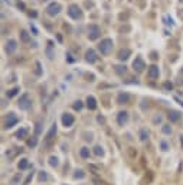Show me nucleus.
Instances as JSON below:
<instances>
[{"mask_svg":"<svg viewBox=\"0 0 183 185\" xmlns=\"http://www.w3.org/2000/svg\"><path fill=\"white\" fill-rule=\"evenodd\" d=\"M112 45H114V42H112V39L105 38L104 41H101V44H100V46H98V48H100L101 54H104V55H107V54H110V52H111Z\"/></svg>","mask_w":183,"mask_h":185,"instance_id":"f257e3e1","label":"nucleus"},{"mask_svg":"<svg viewBox=\"0 0 183 185\" xmlns=\"http://www.w3.org/2000/svg\"><path fill=\"white\" fill-rule=\"evenodd\" d=\"M68 15L71 16L72 19L78 20L82 18V12H81V9H79L77 4H71V6L68 8Z\"/></svg>","mask_w":183,"mask_h":185,"instance_id":"f03ea898","label":"nucleus"},{"mask_svg":"<svg viewBox=\"0 0 183 185\" xmlns=\"http://www.w3.org/2000/svg\"><path fill=\"white\" fill-rule=\"evenodd\" d=\"M30 106H32L30 95L27 94V93H25V94L20 97V100H19V109L20 110H27V109H30Z\"/></svg>","mask_w":183,"mask_h":185,"instance_id":"7ed1b4c3","label":"nucleus"},{"mask_svg":"<svg viewBox=\"0 0 183 185\" xmlns=\"http://www.w3.org/2000/svg\"><path fill=\"white\" fill-rule=\"evenodd\" d=\"M17 121H19V117L15 113H9L7 117H6V120H4V129L13 127V126L17 125Z\"/></svg>","mask_w":183,"mask_h":185,"instance_id":"20e7f679","label":"nucleus"},{"mask_svg":"<svg viewBox=\"0 0 183 185\" xmlns=\"http://www.w3.org/2000/svg\"><path fill=\"white\" fill-rule=\"evenodd\" d=\"M62 125L65 126V127H71L72 125H74V121H75V117L72 116L71 113H65V114H62Z\"/></svg>","mask_w":183,"mask_h":185,"instance_id":"39448f33","label":"nucleus"},{"mask_svg":"<svg viewBox=\"0 0 183 185\" xmlns=\"http://www.w3.org/2000/svg\"><path fill=\"white\" fill-rule=\"evenodd\" d=\"M59 12H61V4L59 3H52L46 8V13H48L49 16H56Z\"/></svg>","mask_w":183,"mask_h":185,"instance_id":"423d86ee","label":"nucleus"},{"mask_svg":"<svg viewBox=\"0 0 183 185\" xmlns=\"http://www.w3.org/2000/svg\"><path fill=\"white\" fill-rule=\"evenodd\" d=\"M133 68H134V71H137V72H141L143 69L146 68V64H144V61H143L141 57H137L134 59V62H133Z\"/></svg>","mask_w":183,"mask_h":185,"instance_id":"0eeeda50","label":"nucleus"},{"mask_svg":"<svg viewBox=\"0 0 183 185\" xmlns=\"http://www.w3.org/2000/svg\"><path fill=\"white\" fill-rule=\"evenodd\" d=\"M101 33V29L97 26V25H91L90 29H88V36H90V39H97L98 36H100Z\"/></svg>","mask_w":183,"mask_h":185,"instance_id":"6e6552de","label":"nucleus"},{"mask_svg":"<svg viewBox=\"0 0 183 185\" xmlns=\"http://www.w3.org/2000/svg\"><path fill=\"white\" fill-rule=\"evenodd\" d=\"M127 121H128V113L127 111H120V113L117 114V123H118L120 126H124Z\"/></svg>","mask_w":183,"mask_h":185,"instance_id":"1a4fd4ad","label":"nucleus"},{"mask_svg":"<svg viewBox=\"0 0 183 185\" xmlns=\"http://www.w3.org/2000/svg\"><path fill=\"white\" fill-rule=\"evenodd\" d=\"M85 59H87V62H90V64H92V62L97 61V55H95V52H94V49H88V51H87Z\"/></svg>","mask_w":183,"mask_h":185,"instance_id":"9d476101","label":"nucleus"},{"mask_svg":"<svg viewBox=\"0 0 183 185\" xmlns=\"http://www.w3.org/2000/svg\"><path fill=\"white\" fill-rule=\"evenodd\" d=\"M159 67H156V65H151V67H150L149 68V71H147V75L150 77V78L151 80H154V78H157V77H159Z\"/></svg>","mask_w":183,"mask_h":185,"instance_id":"9b49d317","label":"nucleus"},{"mask_svg":"<svg viewBox=\"0 0 183 185\" xmlns=\"http://www.w3.org/2000/svg\"><path fill=\"white\" fill-rule=\"evenodd\" d=\"M87 107H88L90 110L97 109V100H95L94 95H88V97H87Z\"/></svg>","mask_w":183,"mask_h":185,"instance_id":"f8f14e48","label":"nucleus"},{"mask_svg":"<svg viewBox=\"0 0 183 185\" xmlns=\"http://www.w3.org/2000/svg\"><path fill=\"white\" fill-rule=\"evenodd\" d=\"M167 117H169V120L172 121V123H175V121H179L180 113H179V111H176V110H170L169 114H167Z\"/></svg>","mask_w":183,"mask_h":185,"instance_id":"ddd939ff","label":"nucleus"},{"mask_svg":"<svg viewBox=\"0 0 183 185\" xmlns=\"http://www.w3.org/2000/svg\"><path fill=\"white\" fill-rule=\"evenodd\" d=\"M30 166V163H29V159L27 158H23V159H20L19 161V163H17V168L20 171H25V169H27Z\"/></svg>","mask_w":183,"mask_h":185,"instance_id":"4468645a","label":"nucleus"},{"mask_svg":"<svg viewBox=\"0 0 183 185\" xmlns=\"http://www.w3.org/2000/svg\"><path fill=\"white\" fill-rule=\"evenodd\" d=\"M16 48H17V45H16V41L10 39V41L7 42V45H6V52H7V54H13L16 51Z\"/></svg>","mask_w":183,"mask_h":185,"instance_id":"2eb2a0df","label":"nucleus"},{"mask_svg":"<svg viewBox=\"0 0 183 185\" xmlns=\"http://www.w3.org/2000/svg\"><path fill=\"white\" fill-rule=\"evenodd\" d=\"M90 155H91L90 147L84 146V147H81V149H79V156H81L82 159H88V158H90Z\"/></svg>","mask_w":183,"mask_h":185,"instance_id":"dca6fc26","label":"nucleus"},{"mask_svg":"<svg viewBox=\"0 0 183 185\" xmlns=\"http://www.w3.org/2000/svg\"><path fill=\"white\" fill-rule=\"evenodd\" d=\"M128 100H130V94H128V93H120L118 94L120 104H126V103H128Z\"/></svg>","mask_w":183,"mask_h":185,"instance_id":"f3484780","label":"nucleus"},{"mask_svg":"<svg viewBox=\"0 0 183 185\" xmlns=\"http://www.w3.org/2000/svg\"><path fill=\"white\" fill-rule=\"evenodd\" d=\"M55 133H56V125H52L51 129H49V132L46 133V142H51L53 139V136H55Z\"/></svg>","mask_w":183,"mask_h":185,"instance_id":"a211bd4d","label":"nucleus"},{"mask_svg":"<svg viewBox=\"0 0 183 185\" xmlns=\"http://www.w3.org/2000/svg\"><path fill=\"white\" fill-rule=\"evenodd\" d=\"M27 133H29V129H27V127H22L20 130H17L16 137H17V139H25V137H27Z\"/></svg>","mask_w":183,"mask_h":185,"instance_id":"6ab92c4d","label":"nucleus"},{"mask_svg":"<svg viewBox=\"0 0 183 185\" xmlns=\"http://www.w3.org/2000/svg\"><path fill=\"white\" fill-rule=\"evenodd\" d=\"M131 54V51L130 49H123V51H120V54H118V59L120 61H126L128 58V55Z\"/></svg>","mask_w":183,"mask_h":185,"instance_id":"aec40b11","label":"nucleus"},{"mask_svg":"<svg viewBox=\"0 0 183 185\" xmlns=\"http://www.w3.org/2000/svg\"><path fill=\"white\" fill-rule=\"evenodd\" d=\"M37 179H39V182H48L49 181V175L46 174L45 171H41V172H39V177H37Z\"/></svg>","mask_w":183,"mask_h":185,"instance_id":"412c9836","label":"nucleus"},{"mask_svg":"<svg viewBox=\"0 0 183 185\" xmlns=\"http://www.w3.org/2000/svg\"><path fill=\"white\" fill-rule=\"evenodd\" d=\"M49 165L52 166V168L59 166V158H58V156H51V158H49Z\"/></svg>","mask_w":183,"mask_h":185,"instance_id":"4be33fe9","label":"nucleus"},{"mask_svg":"<svg viewBox=\"0 0 183 185\" xmlns=\"http://www.w3.org/2000/svg\"><path fill=\"white\" fill-rule=\"evenodd\" d=\"M94 155L95 156H104V149H102V146H100V145L94 146Z\"/></svg>","mask_w":183,"mask_h":185,"instance_id":"5701e85b","label":"nucleus"},{"mask_svg":"<svg viewBox=\"0 0 183 185\" xmlns=\"http://www.w3.org/2000/svg\"><path fill=\"white\" fill-rule=\"evenodd\" d=\"M138 136H140V140H143V142L149 139V132H147V129H141Z\"/></svg>","mask_w":183,"mask_h":185,"instance_id":"b1692460","label":"nucleus"},{"mask_svg":"<svg viewBox=\"0 0 183 185\" xmlns=\"http://www.w3.org/2000/svg\"><path fill=\"white\" fill-rule=\"evenodd\" d=\"M74 178H75V179H84V178H85V172H84L82 169H78V171H75V174H74Z\"/></svg>","mask_w":183,"mask_h":185,"instance_id":"393cba45","label":"nucleus"},{"mask_svg":"<svg viewBox=\"0 0 183 185\" xmlns=\"http://www.w3.org/2000/svg\"><path fill=\"white\" fill-rule=\"evenodd\" d=\"M19 91H20V88H19V87L12 88V90H9V91H7V97H9V98H10V97H15V95L17 94Z\"/></svg>","mask_w":183,"mask_h":185,"instance_id":"a878e982","label":"nucleus"},{"mask_svg":"<svg viewBox=\"0 0 183 185\" xmlns=\"http://www.w3.org/2000/svg\"><path fill=\"white\" fill-rule=\"evenodd\" d=\"M161 132L165 133V135H172V127L169 125H163V127H161Z\"/></svg>","mask_w":183,"mask_h":185,"instance_id":"bb28decb","label":"nucleus"},{"mask_svg":"<svg viewBox=\"0 0 183 185\" xmlns=\"http://www.w3.org/2000/svg\"><path fill=\"white\" fill-rule=\"evenodd\" d=\"M36 145H37V139H36V137H32V139L27 140V146H29V147H35Z\"/></svg>","mask_w":183,"mask_h":185,"instance_id":"cd10ccee","label":"nucleus"},{"mask_svg":"<svg viewBox=\"0 0 183 185\" xmlns=\"http://www.w3.org/2000/svg\"><path fill=\"white\" fill-rule=\"evenodd\" d=\"M160 147H161V151H167L169 149V145H167V142H165V140H160Z\"/></svg>","mask_w":183,"mask_h":185,"instance_id":"c85d7f7f","label":"nucleus"},{"mask_svg":"<svg viewBox=\"0 0 183 185\" xmlns=\"http://www.w3.org/2000/svg\"><path fill=\"white\" fill-rule=\"evenodd\" d=\"M74 109H75V110H81V109H82V101H81V100H78V101H75Z\"/></svg>","mask_w":183,"mask_h":185,"instance_id":"c756f323","label":"nucleus"},{"mask_svg":"<svg viewBox=\"0 0 183 185\" xmlns=\"http://www.w3.org/2000/svg\"><path fill=\"white\" fill-rule=\"evenodd\" d=\"M22 39L23 41H29V35H27L26 30H22Z\"/></svg>","mask_w":183,"mask_h":185,"instance_id":"7c9ffc66","label":"nucleus"},{"mask_svg":"<svg viewBox=\"0 0 183 185\" xmlns=\"http://www.w3.org/2000/svg\"><path fill=\"white\" fill-rule=\"evenodd\" d=\"M19 179H20V174H19V175H16V177L13 178V179H12V184H13V185H17Z\"/></svg>","mask_w":183,"mask_h":185,"instance_id":"2f4dec72","label":"nucleus"},{"mask_svg":"<svg viewBox=\"0 0 183 185\" xmlns=\"http://www.w3.org/2000/svg\"><path fill=\"white\" fill-rule=\"evenodd\" d=\"M32 178H33V172H32V174H29V177L26 178V181H25V185H27L30 182V179H32Z\"/></svg>","mask_w":183,"mask_h":185,"instance_id":"473e14b6","label":"nucleus"},{"mask_svg":"<svg viewBox=\"0 0 183 185\" xmlns=\"http://www.w3.org/2000/svg\"><path fill=\"white\" fill-rule=\"evenodd\" d=\"M151 59H157V54L156 52H151Z\"/></svg>","mask_w":183,"mask_h":185,"instance_id":"72a5a7b5","label":"nucleus"},{"mask_svg":"<svg viewBox=\"0 0 183 185\" xmlns=\"http://www.w3.org/2000/svg\"><path fill=\"white\" fill-rule=\"evenodd\" d=\"M165 87H166V88H170V90H172V84H169V83H166V84H165Z\"/></svg>","mask_w":183,"mask_h":185,"instance_id":"f704fd0d","label":"nucleus"}]
</instances>
